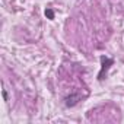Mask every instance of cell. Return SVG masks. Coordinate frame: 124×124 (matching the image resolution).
Segmentation results:
<instances>
[{"mask_svg":"<svg viewBox=\"0 0 124 124\" xmlns=\"http://www.w3.org/2000/svg\"><path fill=\"white\" fill-rule=\"evenodd\" d=\"M101 63H102V67H101V72H99V79H104V73L109 69V66L114 63V61H112V58L101 57Z\"/></svg>","mask_w":124,"mask_h":124,"instance_id":"6da1fadb","label":"cell"},{"mask_svg":"<svg viewBox=\"0 0 124 124\" xmlns=\"http://www.w3.org/2000/svg\"><path fill=\"white\" fill-rule=\"evenodd\" d=\"M79 99H80V95L79 93H72V95H69L64 101H66V107H75L78 102H79Z\"/></svg>","mask_w":124,"mask_h":124,"instance_id":"7a4b0ae2","label":"cell"},{"mask_svg":"<svg viewBox=\"0 0 124 124\" xmlns=\"http://www.w3.org/2000/svg\"><path fill=\"white\" fill-rule=\"evenodd\" d=\"M45 16H47L48 19H54V12H53L51 9H45Z\"/></svg>","mask_w":124,"mask_h":124,"instance_id":"3957f363","label":"cell"},{"mask_svg":"<svg viewBox=\"0 0 124 124\" xmlns=\"http://www.w3.org/2000/svg\"><path fill=\"white\" fill-rule=\"evenodd\" d=\"M3 98H5V101H8V91L6 89H3Z\"/></svg>","mask_w":124,"mask_h":124,"instance_id":"277c9868","label":"cell"}]
</instances>
